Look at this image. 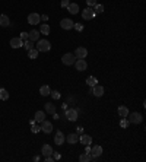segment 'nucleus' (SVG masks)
<instances>
[{
  "instance_id": "21",
  "label": "nucleus",
  "mask_w": 146,
  "mask_h": 162,
  "mask_svg": "<svg viewBox=\"0 0 146 162\" xmlns=\"http://www.w3.org/2000/svg\"><path fill=\"white\" fill-rule=\"evenodd\" d=\"M28 40H31V41H38V40H40V32H38V31H31V32L28 34Z\"/></svg>"
},
{
  "instance_id": "37",
  "label": "nucleus",
  "mask_w": 146,
  "mask_h": 162,
  "mask_svg": "<svg viewBox=\"0 0 146 162\" xmlns=\"http://www.w3.org/2000/svg\"><path fill=\"white\" fill-rule=\"evenodd\" d=\"M69 5H70L69 0H61V8H67Z\"/></svg>"
},
{
  "instance_id": "44",
  "label": "nucleus",
  "mask_w": 146,
  "mask_h": 162,
  "mask_svg": "<svg viewBox=\"0 0 146 162\" xmlns=\"http://www.w3.org/2000/svg\"><path fill=\"white\" fill-rule=\"evenodd\" d=\"M61 108H63V110L66 111V110H67V104H63V105H61Z\"/></svg>"
},
{
  "instance_id": "18",
  "label": "nucleus",
  "mask_w": 146,
  "mask_h": 162,
  "mask_svg": "<svg viewBox=\"0 0 146 162\" xmlns=\"http://www.w3.org/2000/svg\"><path fill=\"white\" fill-rule=\"evenodd\" d=\"M43 155H44V158L45 156H51L53 155V147L50 145H44L43 146Z\"/></svg>"
},
{
  "instance_id": "30",
  "label": "nucleus",
  "mask_w": 146,
  "mask_h": 162,
  "mask_svg": "<svg viewBox=\"0 0 146 162\" xmlns=\"http://www.w3.org/2000/svg\"><path fill=\"white\" fill-rule=\"evenodd\" d=\"M24 45H25V48L29 51V50H32V48H34V41H31V40H27V41L24 43Z\"/></svg>"
},
{
  "instance_id": "22",
  "label": "nucleus",
  "mask_w": 146,
  "mask_h": 162,
  "mask_svg": "<svg viewBox=\"0 0 146 162\" xmlns=\"http://www.w3.org/2000/svg\"><path fill=\"white\" fill-rule=\"evenodd\" d=\"M118 115H120V117H127V115H129V110H127V107H124V105L118 107Z\"/></svg>"
},
{
  "instance_id": "36",
  "label": "nucleus",
  "mask_w": 146,
  "mask_h": 162,
  "mask_svg": "<svg viewBox=\"0 0 146 162\" xmlns=\"http://www.w3.org/2000/svg\"><path fill=\"white\" fill-rule=\"evenodd\" d=\"M19 38H21V40H22V41H27V40H28V32H22V34H21V37H19Z\"/></svg>"
},
{
  "instance_id": "23",
  "label": "nucleus",
  "mask_w": 146,
  "mask_h": 162,
  "mask_svg": "<svg viewBox=\"0 0 146 162\" xmlns=\"http://www.w3.org/2000/svg\"><path fill=\"white\" fill-rule=\"evenodd\" d=\"M0 99H2V101L9 99V92H8L5 88H0Z\"/></svg>"
},
{
  "instance_id": "10",
  "label": "nucleus",
  "mask_w": 146,
  "mask_h": 162,
  "mask_svg": "<svg viewBox=\"0 0 146 162\" xmlns=\"http://www.w3.org/2000/svg\"><path fill=\"white\" fill-rule=\"evenodd\" d=\"M91 94H94L95 96H102L104 95V88L101 86V85H95V86H92V91H91Z\"/></svg>"
},
{
  "instance_id": "4",
  "label": "nucleus",
  "mask_w": 146,
  "mask_h": 162,
  "mask_svg": "<svg viewBox=\"0 0 146 162\" xmlns=\"http://www.w3.org/2000/svg\"><path fill=\"white\" fill-rule=\"evenodd\" d=\"M102 155V146H99V145H96V146H94L92 149H91V156H92V161H95L98 156H101Z\"/></svg>"
},
{
  "instance_id": "26",
  "label": "nucleus",
  "mask_w": 146,
  "mask_h": 162,
  "mask_svg": "<svg viewBox=\"0 0 146 162\" xmlns=\"http://www.w3.org/2000/svg\"><path fill=\"white\" fill-rule=\"evenodd\" d=\"M40 32L44 34V35H48V34H50V27H48L47 24H43L41 28H40Z\"/></svg>"
},
{
  "instance_id": "27",
  "label": "nucleus",
  "mask_w": 146,
  "mask_h": 162,
  "mask_svg": "<svg viewBox=\"0 0 146 162\" xmlns=\"http://www.w3.org/2000/svg\"><path fill=\"white\" fill-rule=\"evenodd\" d=\"M50 88L47 86V85H44V86H41V89H40V94L43 95V96H47V95H50Z\"/></svg>"
},
{
  "instance_id": "14",
  "label": "nucleus",
  "mask_w": 146,
  "mask_h": 162,
  "mask_svg": "<svg viewBox=\"0 0 146 162\" xmlns=\"http://www.w3.org/2000/svg\"><path fill=\"white\" fill-rule=\"evenodd\" d=\"M64 140H66L64 134H63L61 131H57V133H56V136H54V143H56V145H63V143H64Z\"/></svg>"
},
{
  "instance_id": "41",
  "label": "nucleus",
  "mask_w": 146,
  "mask_h": 162,
  "mask_svg": "<svg viewBox=\"0 0 146 162\" xmlns=\"http://www.w3.org/2000/svg\"><path fill=\"white\" fill-rule=\"evenodd\" d=\"M76 130H78V133H79V134H82V133H83V127H76Z\"/></svg>"
},
{
  "instance_id": "13",
  "label": "nucleus",
  "mask_w": 146,
  "mask_h": 162,
  "mask_svg": "<svg viewBox=\"0 0 146 162\" xmlns=\"http://www.w3.org/2000/svg\"><path fill=\"white\" fill-rule=\"evenodd\" d=\"M73 21L72 19H63L61 22H60V27L63 28V29H72L73 28Z\"/></svg>"
},
{
  "instance_id": "12",
  "label": "nucleus",
  "mask_w": 146,
  "mask_h": 162,
  "mask_svg": "<svg viewBox=\"0 0 146 162\" xmlns=\"http://www.w3.org/2000/svg\"><path fill=\"white\" fill-rule=\"evenodd\" d=\"M22 45H24V41H22L19 37L10 40V47H12V48H21Z\"/></svg>"
},
{
  "instance_id": "11",
  "label": "nucleus",
  "mask_w": 146,
  "mask_h": 162,
  "mask_svg": "<svg viewBox=\"0 0 146 162\" xmlns=\"http://www.w3.org/2000/svg\"><path fill=\"white\" fill-rule=\"evenodd\" d=\"M41 131H44V133H51L53 131V124L50 123V121H43L41 123Z\"/></svg>"
},
{
  "instance_id": "32",
  "label": "nucleus",
  "mask_w": 146,
  "mask_h": 162,
  "mask_svg": "<svg viewBox=\"0 0 146 162\" xmlns=\"http://www.w3.org/2000/svg\"><path fill=\"white\" fill-rule=\"evenodd\" d=\"M127 126H129V120H127L126 117H123L121 121H120V127H121V128H127Z\"/></svg>"
},
{
  "instance_id": "38",
  "label": "nucleus",
  "mask_w": 146,
  "mask_h": 162,
  "mask_svg": "<svg viewBox=\"0 0 146 162\" xmlns=\"http://www.w3.org/2000/svg\"><path fill=\"white\" fill-rule=\"evenodd\" d=\"M40 130H41V127H37V126H35V124H34V126H32V133H38V131H40Z\"/></svg>"
},
{
  "instance_id": "43",
  "label": "nucleus",
  "mask_w": 146,
  "mask_h": 162,
  "mask_svg": "<svg viewBox=\"0 0 146 162\" xmlns=\"http://www.w3.org/2000/svg\"><path fill=\"white\" fill-rule=\"evenodd\" d=\"M41 19L45 22V21H48V16H47V15H43V16H41Z\"/></svg>"
},
{
  "instance_id": "2",
  "label": "nucleus",
  "mask_w": 146,
  "mask_h": 162,
  "mask_svg": "<svg viewBox=\"0 0 146 162\" xmlns=\"http://www.w3.org/2000/svg\"><path fill=\"white\" fill-rule=\"evenodd\" d=\"M61 61H63V64H66V66H72V64H75L76 57H75V54L67 53V54H64V56L61 57Z\"/></svg>"
},
{
  "instance_id": "42",
  "label": "nucleus",
  "mask_w": 146,
  "mask_h": 162,
  "mask_svg": "<svg viewBox=\"0 0 146 162\" xmlns=\"http://www.w3.org/2000/svg\"><path fill=\"white\" fill-rule=\"evenodd\" d=\"M85 146H86V147H85V152H86V153H91V147H89V145H85Z\"/></svg>"
},
{
  "instance_id": "20",
  "label": "nucleus",
  "mask_w": 146,
  "mask_h": 162,
  "mask_svg": "<svg viewBox=\"0 0 146 162\" xmlns=\"http://www.w3.org/2000/svg\"><path fill=\"white\" fill-rule=\"evenodd\" d=\"M0 25H2V27H9V25H10L9 16H6V15H0Z\"/></svg>"
},
{
  "instance_id": "34",
  "label": "nucleus",
  "mask_w": 146,
  "mask_h": 162,
  "mask_svg": "<svg viewBox=\"0 0 146 162\" xmlns=\"http://www.w3.org/2000/svg\"><path fill=\"white\" fill-rule=\"evenodd\" d=\"M73 27H75L76 31H82V29H83V25H82V24H73Z\"/></svg>"
},
{
  "instance_id": "5",
  "label": "nucleus",
  "mask_w": 146,
  "mask_h": 162,
  "mask_svg": "<svg viewBox=\"0 0 146 162\" xmlns=\"http://www.w3.org/2000/svg\"><path fill=\"white\" fill-rule=\"evenodd\" d=\"M75 66H76V70H79V72H83V70H86V67H88V63L85 61V59H78V60L75 61Z\"/></svg>"
},
{
  "instance_id": "29",
  "label": "nucleus",
  "mask_w": 146,
  "mask_h": 162,
  "mask_svg": "<svg viewBox=\"0 0 146 162\" xmlns=\"http://www.w3.org/2000/svg\"><path fill=\"white\" fill-rule=\"evenodd\" d=\"M96 82H98V80H96V78H94V76H89V78L86 79V83H88L89 86H95Z\"/></svg>"
},
{
  "instance_id": "16",
  "label": "nucleus",
  "mask_w": 146,
  "mask_h": 162,
  "mask_svg": "<svg viewBox=\"0 0 146 162\" xmlns=\"http://www.w3.org/2000/svg\"><path fill=\"white\" fill-rule=\"evenodd\" d=\"M67 9H69V12H70L72 15L79 13V5H78V3H70V5L67 6Z\"/></svg>"
},
{
  "instance_id": "9",
  "label": "nucleus",
  "mask_w": 146,
  "mask_h": 162,
  "mask_svg": "<svg viewBox=\"0 0 146 162\" xmlns=\"http://www.w3.org/2000/svg\"><path fill=\"white\" fill-rule=\"evenodd\" d=\"M40 21H41V16L38 13H31L28 16V24L29 25H37V24H40Z\"/></svg>"
},
{
  "instance_id": "31",
  "label": "nucleus",
  "mask_w": 146,
  "mask_h": 162,
  "mask_svg": "<svg viewBox=\"0 0 146 162\" xmlns=\"http://www.w3.org/2000/svg\"><path fill=\"white\" fill-rule=\"evenodd\" d=\"M94 12H95V13H102V12H104V6L96 3V5L94 6Z\"/></svg>"
},
{
  "instance_id": "35",
  "label": "nucleus",
  "mask_w": 146,
  "mask_h": 162,
  "mask_svg": "<svg viewBox=\"0 0 146 162\" xmlns=\"http://www.w3.org/2000/svg\"><path fill=\"white\" fill-rule=\"evenodd\" d=\"M86 3H88V6L94 8V6L96 5V0H86Z\"/></svg>"
},
{
  "instance_id": "25",
  "label": "nucleus",
  "mask_w": 146,
  "mask_h": 162,
  "mask_svg": "<svg viewBox=\"0 0 146 162\" xmlns=\"http://www.w3.org/2000/svg\"><path fill=\"white\" fill-rule=\"evenodd\" d=\"M79 161L80 162H89V161H92V156H91V153H82L79 156Z\"/></svg>"
},
{
  "instance_id": "7",
  "label": "nucleus",
  "mask_w": 146,
  "mask_h": 162,
  "mask_svg": "<svg viewBox=\"0 0 146 162\" xmlns=\"http://www.w3.org/2000/svg\"><path fill=\"white\" fill-rule=\"evenodd\" d=\"M88 56V50L85 47H78L76 51H75V57L76 59H85Z\"/></svg>"
},
{
  "instance_id": "24",
  "label": "nucleus",
  "mask_w": 146,
  "mask_h": 162,
  "mask_svg": "<svg viewBox=\"0 0 146 162\" xmlns=\"http://www.w3.org/2000/svg\"><path fill=\"white\" fill-rule=\"evenodd\" d=\"M45 111H47L48 114H54V112H56V105H53L51 102H47V104H45Z\"/></svg>"
},
{
  "instance_id": "15",
  "label": "nucleus",
  "mask_w": 146,
  "mask_h": 162,
  "mask_svg": "<svg viewBox=\"0 0 146 162\" xmlns=\"http://www.w3.org/2000/svg\"><path fill=\"white\" fill-rule=\"evenodd\" d=\"M67 142H69L70 145H75V143L79 142V136H78L76 133H70V134H67Z\"/></svg>"
},
{
  "instance_id": "8",
  "label": "nucleus",
  "mask_w": 146,
  "mask_h": 162,
  "mask_svg": "<svg viewBox=\"0 0 146 162\" xmlns=\"http://www.w3.org/2000/svg\"><path fill=\"white\" fill-rule=\"evenodd\" d=\"M66 117L70 121H76L79 117V112H78V110H66Z\"/></svg>"
},
{
  "instance_id": "17",
  "label": "nucleus",
  "mask_w": 146,
  "mask_h": 162,
  "mask_svg": "<svg viewBox=\"0 0 146 162\" xmlns=\"http://www.w3.org/2000/svg\"><path fill=\"white\" fill-rule=\"evenodd\" d=\"M79 142H80L82 145H89V143L92 142V139H91V136H88V134H80V136H79Z\"/></svg>"
},
{
  "instance_id": "1",
  "label": "nucleus",
  "mask_w": 146,
  "mask_h": 162,
  "mask_svg": "<svg viewBox=\"0 0 146 162\" xmlns=\"http://www.w3.org/2000/svg\"><path fill=\"white\" fill-rule=\"evenodd\" d=\"M50 48H51V44H50L47 40H38L37 50H38L40 53H47V51H50Z\"/></svg>"
},
{
  "instance_id": "28",
  "label": "nucleus",
  "mask_w": 146,
  "mask_h": 162,
  "mask_svg": "<svg viewBox=\"0 0 146 162\" xmlns=\"http://www.w3.org/2000/svg\"><path fill=\"white\" fill-rule=\"evenodd\" d=\"M38 53H40V51H38L37 48H32V50H29V51H28V56H29V59H32V60H34V59H37V57H38Z\"/></svg>"
},
{
  "instance_id": "33",
  "label": "nucleus",
  "mask_w": 146,
  "mask_h": 162,
  "mask_svg": "<svg viewBox=\"0 0 146 162\" xmlns=\"http://www.w3.org/2000/svg\"><path fill=\"white\" fill-rule=\"evenodd\" d=\"M50 94H51L53 99H59V98H60V92H57V91H53V92H50Z\"/></svg>"
},
{
  "instance_id": "19",
  "label": "nucleus",
  "mask_w": 146,
  "mask_h": 162,
  "mask_svg": "<svg viewBox=\"0 0 146 162\" xmlns=\"http://www.w3.org/2000/svg\"><path fill=\"white\" fill-rule=\"evenodd\" d=\"M37 123H43L44 120H45V114H44V111H37L35 112V118H34Z\"/></svg>"
},
{
  "instance_id": "3",
  "label": "nucleus",
  "mask_w": 146,
  "mask_h": 162,
  "mask_svg": "<svg viewBox=\"0 0 146 162\" xmlns=\"http://www.w3.org/2000/svg\"><path fill=\"white\" fill-rule=\"evenodd\" d=\"M127 117H129V123H133V124H139V123H142V120H143V117H142L140 112H131V114H129Z\"/></svg>"
},
{
  "instance_id": "6",
  "label": "nucleus",
  "mask_w": 146,
  "mask_h": 162,
  "mask_svg": "<svg viewBox=\"0 0 146 162\" xmlns=\"http://www.w3.org/2000/svg\"><path fill=\"white\" fill-rule=\"evenodd\" d=\"M95 15H96V13H95V12H94V9H91V8H86V9L82 12V18H83L85 21H89V19H92Z\"/></svg>"
},
{
  "instance_id": "39",
  "label": "nucleus",
  "mask_w": 146,
  "mask_h": 162,
  "mask_svg": "<svg viewBox=\"0 0 146 162\" xmlns=\"http://www.w3.org/2000/svg\"><path fill=\"white\" fill-rule=\"evenodd\" d=\"M53 158H54V161H57V159H60V158H61V155H60V153L53 152Z\"/></svg>"
},
{
  "instance_id": "40",
  "label": "nucleus",
  "mask_w": 146,
  "mask_h": 162,
  "mask_svg": "<svg viewBox=\"0 0 146 162\" xmlns=\"http://www.w3.org/2000/svg\"><path fill=\"white\" fill-rule=\"evenodd\" d=\"M44 161H45V162H53V161H54V158H53V156H45V158H44Z\"/></svg>"
}]
</instances>
